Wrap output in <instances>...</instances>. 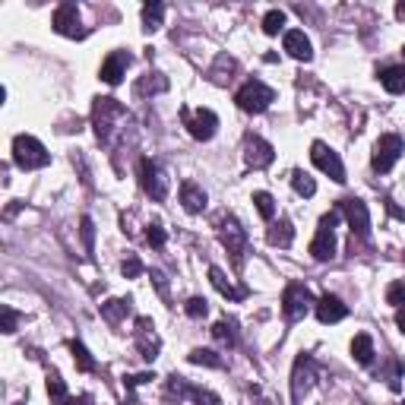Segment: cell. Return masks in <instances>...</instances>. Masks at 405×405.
I'll return each mask as SVG.
<instances>
[{
  "instance_id": "1",
  "label": "cell",
  "mask_w": 405,
  "mask_h": 405,
  "mask_svg": "<svg viewBox=\"0 0 405 405\" xmlns=\"http://www.w3.org/2000/svg\"><path fill=\"white\" fill-rule=\"evenodd\" d=\"M13 162L22 168V171H35V168H45L48 162H51V152H48L35 136L20 133L13 140Z\"/></svg>"
},
{
  "instance_id": "2",
  "label": "cell",
  "mask_w": 405,
  "mask_h": 405,
  "mask_svg": "<svg viewBox=\"0 0 405 405\" xmlns=\"http://www.w3.org/2000/svg\"><path fill=\"white\" fill-rule=\"evenodd\" d=\"M234 101H238L241 111H247V114H260V111H266V108H269V105L276 101V92H273L269 86H266V83H260V80H247L244 86L238 89Z\"/></svg>"
},
{
  "instance_id": "3",
  "label": "cell",
  "mask_w": 405,
  "mask_h": 405,
  "mask_svg": "<svg viewBox=\"0 0 405 405\" xmlns=\"http://www.w3.org/2000/svg\"><path fill=\"white\" fill-rule=\"evenodd\" d=\"M336 222H339V209H332L320 219L317 238L311 241V257L313 260H332L336 257Z\"/></svg>"
},
{
  "instance_id": "4",
  "label": "cell",
  "mask_w": 405,
  "mask_h": 405,
  "mask_svg": "<svg viewBox=\"0 0 405 405\" xmlns=\"http://www.w3.org/2000/svg\"><path fill=\"white\" fill-rule=\"evenodd\" d=\"M402 149H405L402 136H396V133H383V136H380V140H377V146H374V159H371L374 171H377V174L392 171V165H396V162H399V155H402Z\"/></svg>"
},
{
  "instance_id": "5",
  "label": "cell",
  "mask_w": 405,
  "mask_h": 405,
  "mask_svg": "<svg viewBox=\"0 0 405 405\" xmlns=\"http://www.w3.org/2000/svg\"><path fill=\"white\" fill-rule=\"evenodd\" d=\"M180 118H184V127L190 130L193 140H213L215 136V127H219V118H215V111H209V108H197V111H190V108H184L180 111Z\"/></svg>"
},
{
  "instance_id": "6",
  "label": "cell",
  "mask_w": 405,
  "mask_h": 405,
  "mask_svg": "<svg viewBox=\"0 0 405 405\" xmlns=\"http://www.w3.org/2000/svg\"><path fill=\"white\" fill-rule=\"evenodd\" d=\"M336 209H339V215H346V219H348L352 238H355V234H358L361 241L371 238V215H367V206L361 203V199H355V197L352 199H342Z\"/></svg>"
},
{
  "instance_id": "7",
  "label": "cell",
  "mask_w": 405,
  "mask_h": 405,
  "mask_svg": "<svg viewBox=\"0 0 405 405\" xmlns=\"http://www.w3.org/2000/svg\"><path fill=\"white\" fill-rule=\"evenodd\" d=\"M311 162L320 168L323 174H329L336 184H346V168H342V159H339V152H332L326 143H313L311 146Z\"/></svg>"
},
{
  "instance_id": "8",
  "label": "cell",
  "mask_w": 405,
  "mask_h": 405,
  "mask_svg": "<svg viewBox=\"0 0 405 405\" xmlns=\"http://www.w3.org/2000/svg\"><path fill=\"white\" fill-rule=\"evenodd\" d=\"M311 304H317V301H313V294L307 292L304 285H288L285 294H282V313H285V320H292V323L307 317Z\"/></svg>"
},
{
  "instance_id": "9",
  "label": "cell",
  "mask_w": 405,
  "mask_h": 405,
  "mask_svg": "<svg viewBox=\"0 0 405 405\" xmlns=\"http://www.w3.org/2000/svg\"><path fill=\"white\" fill-rule=\"evenodd\" d=\"M140 184H143V190L155 199V203H162V199L168 197V180H165V174H162V168H159V162H155V159H143L140 162Z\"/></svg>"
},
{
  "instance_id": "10",
  "label": "cell",
  "mask_w": 405,
  "mask_h": 405,
  "mask_svg": "<svg viewBox=\"0 0 405 405\" xmlns=\"http://www.w3.org/2000/svg\"><path fill=\"white\" fill-rule=\"evenodd\" d=\"M124 105L118 99H95V111H92V124L99 140H108L111 136V118H124Z\"/></svg>"
},
{
  "instance_id": "11",
  "label": "cell",
  "mask_w": 405,
  "mask_h": 405,
  "mask_svg": "<svg viewBox=\"0 0 405 405\" xmlns=\"http://www.w3.org/2000/svg\"><path fill=\"white\" fill-rule=\"evenodd\" d=\"M54 32L64 35V38H83L86 35V29L80 26V10H76V3H60L57 10H54Z\"/></svg>"
},
{
  "instance_id": "12",
  "label": "cell",
  "mask_w": 405,
  "mask_h": 405,
  "mask_svg": "<svg viewBox=\"0 0 405 405\" xmlns=\"http://www.w3.org/2000/svg\"><path fill=\"white\" fill-rule=\"evenodd\" d=\"M313 377H317V361H313L311 355H301L292 371V402H301V399L307 396Z\"/></svg>"
},
{
  "instance_id": "13",
  "label": "cell",
  "mask_w": 405,
  "mask_h": 405,
  "mask_svg": "<svg viewBox=\"0 0 405 405\" xmlns=\"http://www.w3.org/2000/svg\"><path fill=\"white\" fill-rule=\"evenodd\" d=\"M168 396H190L197 405H219V396L213 390H203V386H190L184 377H171L168 380Z\"/></svg>"
},
{
  "instance_id": "14",
  "label": "cell",
  "mask_w": 405,
  "mask_h": 405,
  "mask_svg": "<svg viewBox=\"0 0 405 405\" xmlns=\"http://www.w3.org/2000/svg\"><path fill=\"white\" fill-rule=\"evenodd\" d=\"M219 238H222V244L228 247V253H232V257H234V263L241 266V253H244V244H247V232H244V228H241V222L228 215V219L222 222Z\"/></svg>"
},
{
  "instance_id": "15",
  "label": "cell",
  "mask_w": 405,
  "mask_h": 405,
  "mask_svg": "<svg viewBox=\"0 0 405 405\" xmlns=\"http://www.w3.org/2000/svg\"><path fill=\"white\" fill-rule=\"evenodd\" d=\"M130 54L127 51H111L105 60H101V70H99V80L108 83V86H118L120 80H124L127 66H130Z\"/></svg>"
},
{
  "instance_id": "16",
  "label": "cell",
  "mask_w": 405,
  "mask_h": 405,
  "mask_svg": "<svg viewBox=\"0 0 405 405\" xmlns=\"http://www.w3.org/2000/svg\"><path fill=\"white\" fill-rule=\"evenodd\" d=\"M244 159L250 168H266V165H273L276 159V149L269 146L266 140H260V136H247L244 143Z\"/></svg>"
},
{
  "instance_id": "17",
  "label": "cell",
  "mask_w": 405,
  "mask_h": 405,
  "mask_svg": "<svg viewBox=\"0 0 405 405\" xmlns=\"http://www.w3.org/2000/svg\"><path fill=\"white\" fill-rule=\"evenodd\" d=\"M152 329H155V326H152V320H149V317L136 320V346H140V352H143V358H146V361H152L155 355H159V348H162L159 336H155Z\"/></svg>"
},
{
  "instance_id": "18",
  "label": "cell",
  "mask_w": 405,
  "mask_h": 405,
  "mask_svg": "<svg viewBox=\"0 0 405 405\" xmlns=\"http://www.w3.org/2000/svg\"><path fill=\"white\" fill-rule=\"evenodd\" d=\"M313 311H317V320L320 323H339V320L348 317V307L342 304L336 294H323V298L313 304Z\"/></svg>"
},
{
  "instance_id": "19",
  "label": "cell",
  "mask_w": 405,
  "mask_h": 405,
  "mask_svg": "<svg viewBox=\"0 0 405 405\" xmlns=\"http://www.w3.org/2000/svg\"><path fill=\"white\" fill-rule=\"evenodd\" d=\"M285 51L292 54L294 60H311L313 57V48H311V38H307L301 29H292V32H285Z\"/></svg>"
},
{
  "instance_id": "20",
  "label": "cell",
  "mask_w": 405,
  "mask_h": 405,
  "mask_svg": "<svg viewBox=\"0 0 405 405\" xmlns=\"http://www.w3.org/2000/svg\"><path fill=\"white\" fill-rule=\"evenodd\" d=\"M180 203H184L187 213H203L206 209V190L197 187L193 180H184L180 184Z\"/></svg>"
},
{
  "instance_id": "21",
  "label": "cell",
  "mask_w": 405,
  "mask_h": 405,
  "mask_svg": "<svg viewBox=\"0 0 405 405\" xmlns=\"http://www.w3.org/2000/svg\"><path fill=\"white\" fill-rule=\"evenodd\" d=\"M266 241H269L273 247H292V241H294L292 222H288V219L273 222V225H269V234H266Z\"/></svg>"
},
{
  "instance_id": "22",
  "label": "cell",
  "mask_w": 405,
  "mask_h": 405,
  "mask_svg": "<svg viewBox=\"0 0 405 405\" xmlns=\"http://www.w3.org/2000/svg\"><path fill=\"white\" fill-rule=\"evenodd\" d=\"M380 83L390 95H402L405 92V66H386L380 73Z\"/></svg>"
},
{
  "instance_id": "23",
  "label": "cell",
  "mask_w": 405,
  "mask_h": 405,
  "mask_svg": "<svg viewBox=\"0 0 405 405\" xmlns=\"http://www.w3.org/2000/svg\"><path fill=\"white\" fill-rule=\"evenodd\" d=\"M209 282H213V285H215V292H222V294H225V298L241 301V298H244V294H247L244 288H234L232 282H228V276L222 273L219 266H213V269H209Z\"/></svg>"
},
{
  "instance_id": "24",
  "label": "cell",
  "mask_w": 405,
  "mask_h": 405,
  "mask_svg": "<svg viewBox=\"0 0 405 405\" xmlns=\"http://www.w3.org/2000/svg\"><path fill=\"white\" fill-rule=\"evenodd\" d=\"M352 355H355V361L364 364V367L374 361V339L367 336V332H358V336L352 339Z\"/></svg>"
},
{
  "instance_id": "25",
  "label": "cell",
  "mask_w": 405,
  "mask_h": 405,
  "mask_svg": "<svg viewBox=\"0 0 405 405\" xmlns=\"http://www.w3.org/2000/svg\"><path fill=\"white\" fill-rule=\"evenodd\" d=\"M127 313H130V298H111L101 304V317H105L108 323H120Z\"/></svg>"
},
{
  "instance_id": "26",
  "label": "cell",
  "mask_w": 405,
  "mask_h": 405,
  "mask_svg": "<svg viewBox=\"0 0 405 405\" xmlns=\"http://www.w3.org/2000/svg\"><path fill=\"white\" fill-rule=\"evenodd\" d=\"M162 16H165V3H159V0L146 3V7H143V29H146V32H155V29L162 26Z\"/></svg>"
},
{
  "instance_id": "27",
  "label": "cell",
  "mask_w": 405,
  "mask_h": 405,
  "mask_svg": "<svg viewBox=\"0 0 405 405\" xmlns=\"http://www.w3.org/2000/svg\"><path fill=\"white\" fill-rule=\"evenodd\" d=\"M136 92L149 95V92H168V80L162 73H146L140 83H136Z\"/></svg>"
},
{
  "instance_id": "28",
  "label": "cell",
  "mask_w": 405,
  "mask_h": 405,
  "mask_svg": "<svg viewBox=\"0 0 405 405\" xmlns=\"http://www.w3.org/2000/svg\"><path fill=\"white\" fill-rule=\"evenodd\" d=\"M253 203H257V213L263 215L266 222H273V219H276V199L269 197L266 190H257V193H253Z\"/></svg>"
},
{
  "instance_id": "29",
  "label": "cell",
  "mask_w": 405,
  "mask_h": 405,
  "mask_svg": "<svg viewBox=\"0 0 405 405\" xmlns=\"http://www.w3.org/2000/svg\"><path fill=\"white\" fill-rule=\"evenodd\" d=\"M70 352H73V361H76V367H80L83 374H92L95 371V361H92V355L86 352V346H83V342H70Z\"/></svg>"
},
{
  "instance_id": "30",
  "label": "cell",
  "mask_w": 405,
  "mask_h": 405,
  "mask_svg": "<svg viewBox=\"0 0 405 405\" xmlns=\"http://www.w3.org/2000/svg\"><path fill=\"white\" fill-rule=\"evenodd\" d=\"M292 187H294L298 197H313V193H317L313 178H311V174H304V171H292Z\"/></svg>"
},
{
  "instance_id": "31",
  "label": "cell",
  "mask_w": 405,
  "mask_h": 405,
  "mask_svg": "<svg viewBox=\"0 0 405 405\" xmlns=\"http://www.w3.org/2000/svg\"><path fill=\"white\" fill-rule=\"evenodd\" d=\"M48 396H51L54 399V402H57V405H66V399H70V396H66V386H64V380H60L57 377V374H48Z\"/></svg>"
},
{
  "instance_id": "32",
  "label": "cell",
  "mask_w": 405,
  "mask_h": 405,
  "mask_svg": "<svg viewBox=\"0 0 405 405\" xmlns=\"http://www.w3.org/2000/svg\"><path fill=\"white\" fill-rule=\"evenodd\" d=\"M190 364H206V367H222V358L215 352H209V348H193L190 355Z\"/></svg>"
},
{
  "instance_id": "33",
  "label": "cell",
  "mask_w": 405,
  "mask_h": 405,
  "mask_svg": "<svg viewBox=\"0 0 405 405\" xmlns=\"http://www.w3.org/2000/svg\"><path fill=\"white\" fill-rule=\"evenodd\" d=\"M282 26H285V13H282V10H269V13L263 16V32L266 35H279Z\"/></svg>"
},
{
  "instance_id": "34",
  "label": "cell",
  "mask_w": 405,
  "mask_h": 405,
  "mask_svg": "<svg viewBox=\"0 0 405 405\" xmlns=\"http://www.w3.org/2000/svg\"><path fill=\"white\" fill-rule=\"evenodd\" d=\"M213 336L222 342V346H234V342H238V336H234V323H228V320H219V323L213 326Z\"/></svg>"
},
{
  "instance_id": "35",
  "label": "cell",
  "mask_w": 405,
  "mask_h": 405,
  "mask_svg": "<svg viewBox=\"0 0 405 405\" xmlns=\"http://www.w3.org/2000/svg\"><path fill=\"white\" fill-rule=\"evenodd\" d=\"M80 232H83V244H86V253H92V247H95V225H92V219H89V215H83Z\"/></svg>"
},
{
  "instance_id": "36",
  "label": "cell",
  "mask_w": 405,
  "mask_h": 405,
  "mask_svg": "<svg viewBox=\"0 0 405 405\" xmlns=\"http://www.w3.org/2000/svg\"><path fill=\"white\" fill-rule=\"evenodd\" d=\"M184 311H187V317L199 320V317H206V313H209V304H206V298H190Z\"/></svg>"
},
{
  "instance_id": "37",
  "label": "cell",
  "mask_w": 405,
  "mask_h": 405,
  "mask_svg": "<svg viewBox=\"0 0 405 405\" xmlns=\"http://www.w3.org/2000/svg\"><path fill=\"white\" fill-rule=\"evenodd\" d=\"M386 301H390L392 307H402L405 304V282H392V285L386 288Z\"/></svg>"
},
{
  "instance_id": "38",
  "label": "cell",
  "mask_w": 405,
  "mask_h": 405,
  "mask_svg": "<svg viewBox=\"0 0 405 405\" xmlns=\"http://www.w3.org/2000/svg\"><path fill=\"white\" fill-rule=\"evenodd\" d=\"M120 273H124L127 279H136V276L143 273V263H140V260H136V257H127L124 263H120Z\"/></svg>"
},
{
  "instance_id": "39",
  "label": "cell",
  "mask_w": 405,
  "mask_h": 405,
  "mask_svg": "<svg viewBox=\"0 0 405 405\" xmlns=\"http://www.w3.org/2000/svg\"><path fill=\"white\" fill-rule=\"evenodd\" d=\"M0 317H3V332H16V323H20V313H16L13 307H3V311H0Z\"/></svg>"
},
{
  "instance_id": "40",
  "label": "cell",
  "mask_w": 405,
  "mask_h": 405,
  "mask_svg": "<svg viewBox=\"0 0 405 405\" xmlns=\"http://www.w3.org/2000/svg\"><path fill=\"white\" fill-rule=\"evenodd\" d=\"M146 241H149L152 247L165 244V232H162V225H149V228H146Z\"/></svg>"
},
{
  "instance_id": "41",
  "label": "cell",
  "mask_w": 405,
  "mask_h": 405,
  "mask_svg": "<svg viewBox=\"0 0 405 405\" xmlns=\"http://www.w3.org/2000/svg\"><path fill=\"white\" fill-rule=\"evenodd\" d=\"M149 380H155V374L146 371V374H133V377H124V383L133 390V386H143V383H149Z\"/></svg>"
},
{
  "instance_id": "42",
  "label": "cell",
  "mask_w": 405,
  "mask_h": 405,
  "mask_svg": "<svg viewBox=\"0 0 405 405\" xmlns=\"http://www.w3.org/2000/svg\"><path fill=\"white\" fill-rule=\"evenodd\" d=\"M66 405H92V396H80V399H66Z\"/></svg>"
},
{
  "instance_id": "43",
  "label": "cell",
  "mask_w": 405,
  "mask_h": 405,
  "mask_svg": "<svg viewBox=\"0 0 405 405\" xmlns=\"http://www.w3.org/2000/svg\"><path fill=\"white\" fill-rule=\"evenodd\" d=\"M396 326L405 332V307H399V311H396Z\"/></svg>"
},
{
  "instance_id": "44",
  "label": "cell",
  "mask_w": 405,
  "mask_h": 405,
  "mask_svg": "<svg viewBox=\"0 0 405 405\" xmlns=\"http://www.w3.org/2000/svg\"><path fill=\"white\" fill-rule=\"evenodd\" d=\"M396 16H399V20H405V3H399V7H396Z\"/></svg>"
},
{
  "instance_id": "45",
  "label": "cell",
  "mask_w": 405,
  "mask_h": 405,
  "mask_svg": "<svg viewBox=\"0 0 405 405\" xmlns=\"http://www.w3.org/2000/svg\"><path fill=\"white\" fill-rule=\"evenodd\" d=\"M402 54H405V48H402Z\"/></svg>"
}]
</instances>
